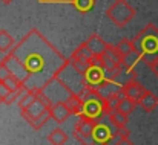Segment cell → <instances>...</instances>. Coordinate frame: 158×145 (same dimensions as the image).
Instances as JSON below:
<instances>
[{"label":"cell","mask_w":158,"mask_h":145,"mask_svg":"<svg viewBox=\"0 0 158 145\" xmlns=\"http://www.w3.org/2000/svg\"><path fill=\"white\" fill-rule=\"evenodd\" d=\"M11 72L22 80L26 90H43L68 58L37 29L32 28L3 57Z\"/></svg>","instance_id":"cell-1"},{"label":"cell","mask_w":158,"mask_h":145,"mask_svg":"<svg viewBox=\"0 0 158 145\" xmlns=\"http://www.w3.org/2000/svg\"><path fill=\"white\" fill-rule=\"evenodd\" d=\"M135 52L141 57L148 66L158 60V28L154 23H148L134 38H132Z\"/></svg>","instance_id":"cell-2"},{"label":"cell","mask_w":158,"mask_h":145,"mask_svg":"<svg viewBox=\"0 0 158 145\" xmlns=\"http://www.w3.org/2000/svg\"><path fill=\"white\" fill-rule=\"evenodd\" d=\"M106 17L117 28H123L135 17V9L131 6L127 0H115L106 9Z\"/></svg>","instance_id":"cell-3"},{"label":"cell","mask_w":158,"mask_h":145,"mask_svg":"<svg viewBox=\"0 0 158 145\" xmlns=\"http://www.w3.org/2000/svg\"><path fill=\"white\" fill-rule=\"evenodd\" d=\"M49 108H51V102L48 101V98L40 92V95L35 98V101H34L28 108L22 110L20 113H22V118H23L28 124H32L34 121H37V119H40V118L49 115Z\"/></svg>","instance_id":"cell-4"},{"label":"cell","mask_w":158,"mask_h":145,"mask_svg":"<svg viewBox=\"0 0 158 145\" xmlns=\"http://www.w3.org/2000/svg\"><path fill=\"white\" fill-rule=\"evenodd\" d=\"M97 122L98 121L91 118H78V122L74 125V138L81 145H92Z\"/></svg>","instance_id":"cell-5"},{"label":"cell","mask_w":158,"mask_h":145,"mask_svg":"<svg viewBox=\"0 0 158 145\" xmlns=\"http://www.w3.org/2000/svg\"><path fill=\"white\" fill-rule=\"evenodd\" d=\"M94 57H95V55L92 53V50L88 48V45L83 41L78 48L74 49V52L71 53L69 60H71V63H72L81 73H85V72L88 70V67L91 66Z\"/></svg>","instance_id":"cell-6"},{"label":"cell","mask_w":158,"mask_h":145,"mask_svg":"<svg viewBox=\"0 0 158 145\" xmlns=\"http://www.w3.org/2000/svg\"><path fill=\"white\" fill-rule=\"evenodd\" d=\"M123 90H124L126 96L134 99L135 102H140V99L144 96V93L148 92V89L140 81H137L135 78H131L126 84H123Z\"/></svg>","instance_id":"cell-7"},{"label":"cell","mask_w":158,"mask_h":145,"mask_svg":"<svg viewBox=\"0 0 158 145\" xmlns=\"http://www.w3.org/2000/svg\"><path fill=\"white\" fill-rule=\"evenodd\" d=\"M40 3H58V5H71L78 12L86 14L95 6V0H39Z\"/></svg>","instance_id":"cell-8"},{"label":"cell","mask_w":158,"mask_h":145,"mask_svg":"<svg viewBox=\"0 0 158 145\" xmlns=\"http://www.w3.org/2000/svg\"><path fill=\"white\" fill-rule=\"evenodd\" d=\"M49 115H51V119L57 124H63L69 116H72V112L71 108L68 107V104L63 101V102H55L51 105L49 108Z\"/></svg>","instance_id":"cell-9"},{"label":"cell","mask_w":158,"mask_h":145,"mask_svg":"<svg viewBox=\"0 0 158 145\" xmlns=\"http://www.w3.org/2000/svg\"><path fill=\"white\" fill-rule=\"evenodd\" d=\"M85 43L88 45V48L92 50V53H94L95 57H100L106 49H107V46H109L98 34H91V35L86 38Z\"/></svg>","instance_id":"cell-10"},{"label":"cell","mask_w":158,"mask_h":145,"mask_svg":"<svg viewBox=\"0 0 158 145\" xmlns=\"http://www.w3.org/2000/svg\"><path fill=\"white\" fill-rule=\"evenodd\" d=\"M106 118H107V121H109L112 125L120 127V128H126V124H127L129 115L123 113V112L118 110V108H114V110H110V112L107 113Z\"/></svg>","instance_id":"cell-11"},{"label":"cell","mask_w":158,"mask_h":145,"mask_svg":"<svg viewBox=\"0 0 158 145\" xmlns=\"http://www.w3.org/2000/svg\"><path fill=\"white\" fill-rule=\"evenodd\" d=\"M138 105H140L144 112L151 113V112H154V110L158 107V96L155 93H152L151 90H148V92L144 93V96L140 99Z\"/></svg>","instance_id":"cell-12"},{"label":"cell","mask_w":158,"mask_h":145,"mask_svg":"<svg viewBox=\"0 0 158 145\" xmlns=\"http://www.w3.org/2000/svg\"><path fill=\"white\" fill-rule=\"evenodd\" d=\"M14 46H15L14 37L6 29H0V52H3L6 55L8 52H11V49Z\"/></svg>","instance_id":"cell-13"},{"label":"cell","mask_w":158,"mask_h":145,"mask_svg":"<svg viewBox=\"0 0 158 145\" xmlns=\"http://www.w3.org/2000/svg\"><path fill=\"white\" fill-rule=\"evenodd\" d=\"M64 102H66L68 107L71 108L72 115H75V116H78V118L83 115V101H81V98L78 96V95L72 93V95L68 98Z\"/></svg>","instance_id":"cell-14"},{"label":"cell","mask_w":158,"mask_h":145,"mask_svg":"<svg viewBox=\"0 0 158 145\" xmlns=\"http://www.w3.org/2000/svg\"><path fill=\"white\" fill-rule=\"evenodd\" d=\"M68 135L64 133V130H61L60 127L54 128L52 131L48 135V142L51 145H64L68 142Z\"/></svg>","instance_id":"cell-15"},{"label":"cell","mask_w":158,"mask_h":145,"mask_svg":"<svg viewBox=\"0 0 158 145\" xmlns=\"http://www.w3.org/2000/svg\"><path fill=\"white\" fill-rule=\"evenodd\" d=\"M115 48H117V50L120 52V55L123 57V60L127 58V57H131L132 53H135L134 43H132V40H129V38H123V40H120V41L115 45Z\"/></svg>","instance_id":"cell-16"},{"label":"cell","mask_w":158,"mask_h":145,"mask_svg":"<svg viewBox=\"0 0 158 145\" xmlns=\"http://www.w3.org/2000/svg\"><path fill=\"white\" fill-rule=\"evenodd\" d=\"M40 92H42V90H25V93H23V95L20 96V99H19L20 112L25 110V108H28V107L35 101V98L40 95Z\"/></svg>","instance_id":"cell-17"},{"label":"cell","mask_w":158,"mask_h":145,"mask_svg":"<svg viewBox=\"0 0 158 145\" xmlns=\"http://www.w3.org/2000/svg\"><path fill=\"white\" fill-rule=\"evenodd\" d=\"M138 105V102H135L134 99H131V98L127 96H123L121 98V101L118 102V110H121L123 113H126V115H131L134 110H135V107Z\"/></svg>","instance_id":"cell-18"},{"label":"cell","mask_w":158,"mask_h":145,"mask_svg":"<svg viewBox=\"0 0 158 145\" xmlns=\"http://www.w3.org/2000/svg\"><path fill=\"white\" fill-rule=\"evenodd\" d=\"M25 93V90L22 89V90H12V92H9V95L3 99V104H6V105H11V104H14L15 101H19L20 96Z\"/></svg>","instance_id":"cell-19"},{"label":"cell","mask_w":158,"mask_h":145,"mask_svg":"<svg viewBox=\"0 0 158 145\" xmlns=\"http://www.w3.org/2000/svg\"><path fill=\"white\" fill-rule=\"evenodd\" d=\"M9 75H12V72H11V69L6 66V63L2 60V61H0V83H3Z\"/></svg>","instance_id":"cell-20"},{"label":"cell","mask_w":158,"mask_h":145,"mask_svg":"<svg viewBox=\"0 0 158 145\" xmlns=\"http://www.w3.org/2000/svg\"><path fill=\"white\" fill-rule=\"evenodd\" d=\"M9 92H11V90H9V89L6 87V84L0 83V96H2L3 99H5V98H6L8 95H9Z\"/></svg>","instance_id":"cell-21"},{"label":"cell","mask_w":158,"mask_h":145,"mask_svg":"<svg viewBox=\"0 0 158 145\" xmlns=\"http://www.w3.org/2000/svg\"><path fill=\"white\" fill-rule=\"evenodd\" d=\"M149 67H151V70L155 73V76L158 78V60H155L154 63H151V64H149Z\"/></svg>","instance_id":"cell-22"},{"label":"cell","mask_w":158,"mask_h":145,"mask_svg":"<svg viewBox=\"0 0 158 145\" xmlns=\"http://www.w3.org/2000/svg\"><path fill=\"white\" fill-rule=\"evenodd\" d=\"M115 145H134L131 141H129V138H126V139H123V141H120L118 144H115Z\"/></svg>","instance_id":"cell-23"},{"label":"cell","mask_w":158,"mask_h":145,"mask_svg":"<svg viewBox=\"0 0 158 145\" xmlns=\"http://www.w3.org/2000/svg\"><path fill=\"white\" fill-rule=\"evenodd\" d=\"M2 2H3V3H5V5H9V3H11V2H12V0H2Z\"/></svg>","instance_id":"cell-24"}]
</instances>
